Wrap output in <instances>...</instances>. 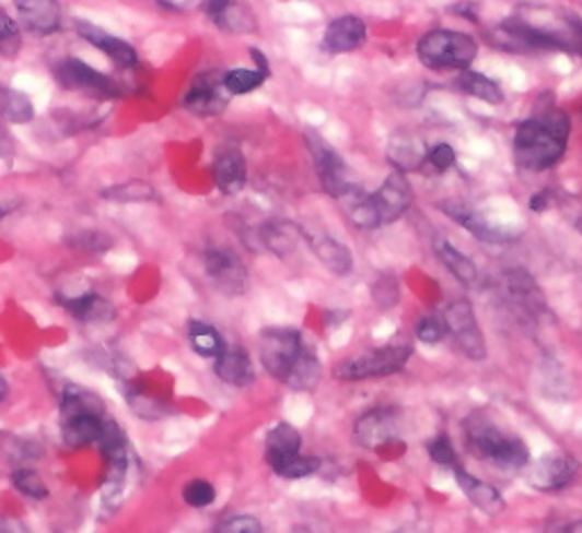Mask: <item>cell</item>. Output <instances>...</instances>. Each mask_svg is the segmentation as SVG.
Segmentation results:
<instances>
[{
  "mask_svg": "<svg viewBox=\"0 0 582 533\" xmlns=\"http://www.w3.org/2000/svg\"><path fill=\"white\" fill-rule=\"evenodd\" d=\"M571 134L567 111L556 105L539 109L535 116L521 121L514 130L512 151L519 168L542 173L556 166L564 153Z\"/></svg>",
  "mask_w": 582,
  "mask_h": 533,
  "instance_id": "cell-1",
  "label": "cell"
},
{
  "mask_svg": "<svg viewBox=\"0 0 582 533\" xmlns=\"http://www.w3.org/2000/svg\"><path fill=\"white\" fill-rule=\"evenodd\" d=\"M259 359L265 370L291 391H314L322 381V364L291 328H269L259 336Z\"/></svg>",
  "mask_w": 582,
  "mask_h": 533,
  "instance_id": "cell-2",
  "label": "cell"
},
{
  "mask_svg": "<svg viewBox=\"0 0 582 533\" xmlns=\"http://www.w3.org/2000/svg\"><path fill=\"white\" fill-rule=\"evenodd\" d=\"M464 436H467V446L474 457L480 461L499 467V470H523L531 461V450L526 442L516 436L501 431L497 425L489 421L485 411H474L472 416L462 423Z\"/></svg>",
  "mask_w": 582,
  "mask_h": 533,
  "instance_id": "cell-3",
  "label": "cell"
},
{
  "mask_svg": "<svg viewBox=\"0 0 582 533\" xmlns=\"http://www.w3.org/2000/svg\"><path fill=\"white\" fill-rule=\"evenodd\" d=\"M60 423L67 448L84 450L98 448L112 418L105 416L103 402L94 393L80 387H69L62 395Z\"/></svg>",
  "mask_w": 582,
  "mask_h": 533,
  "instance_id": "cell-4",
  "label": "cell"
},
{
  "mask_svg": "<svg viewBox=\"0 0 582 533\" xmlns=\"http://www.w3.org/2000/svg\"><path fill=\"white\" fill-rule=\"evenodd\" d=\"M421 64L432 71H464L478 57V42L457 29H430L417 44Z\"/></svg>",
  "mask_w": 582,
  "mask_h": 533,
  "instance_id": "cell-5",
  "label": "cell"
},
{
  "mask_svg": "<svg viewBox=\"0 0 582 533\" xmlns=\"http://www.w3.org/2000/svg\"><path fill=\"white\" fill-rule=\"evenodd\" d=\"M412 359L410 345H385L366 350L353 359H346L335 366V377L339 381H364V379H381L400 372L407 362Z\"/></svg>",
  "mask_w": 582,
  "mask_h": 533,
  "instance_id": "cell-6",
  "label": "cell"
},
{
  "mask_svg": "<svg viewBox=\"0 0 582 533\" xmlns=\"http://www.w3.org/2000/svg\"><path fill=\"white\" fill-rule=\"evenodd\" d=\"M53 73H55V80L60 82L65 88H69V92L86 94L101 100H116V98H124L126 94V88L119 80H114L112 75L90 67L78 57L60 59V62L55 64Z\"/></svg>",
  "mask_w": 582,
  "mask_h": 533,
  "instance_id": "cell-7",
  "label": "cell"
},
{
  "mask_svg": "<svg viewBox=\"0 0 582 533\" xmlns=\"http://www.w3.org/2000/svg\"><path fill=\"white\" fill-rule=\"evenodd\" d=\"M442 320L446 328V336L453 341V345L464 354V357L472 362L487 359V341L469 300L464 298L453 300L444 309Z\"/></svg>",
  "mask_w": 582,
  "mask_h": 533,
  "instance_id": "cell-8",
  "label": "cell"
},
{
  "mask_svg": "<svg viewBox=\"0 0 582 533\" xmlns=\"http://www.w3.org/2000/svg\"><path fill=\"white\" fill-rule=\"evenodd\" d=\"M202 265L214 288L228 298H240L248 284V271L242 259L228 248H208L202 254Z\"/></svg>",
  "mask_w": 582,
  "mask_h": 533,
  "instance_id": "cell-9",
  "label": "cell"
},
{
  "mask_svg": "<svg viewBox=\"0 0 582 533\" xmlns=\"http://www.w3.org/2000/svg\"><path fill=\"white\" fill-rule=\"evenodd\" d=\"M230 94L223 86L221 71H202L198 73L183 96V107L200 118H212L225 111Z\"/></svg>",
  "mask_w": 582,
  "mask_h": 533,
  "instance_id": "cell-10",
  "label": "cell"
},
{
  "mask_svg": "<svg viewBox=\"0 0 582 533\" xmlns=\"http://www.w3.org/2000/svg\"><path fill=\"white\" fill-rule=\"evenodd\" d=\"M526 470V484L539 493H552V490H562L569 486L575 475H578V461L569 454L562 452H552L542 457L539 461L531 463L523 467Z\"/></svg>",
  "mask_w": 582,
  "mask_h": 533,
  "instance_id": "cell-11",
  "label": "cell"
},
{
  "mask_svg": "<svg viewBox=\"0 0 582 533\" xmlns=\"http://www.w3.org/2000/svg\"><path fill=\"white\" fill-rule=\"evenodd\" d=\"M400 429V416L392 406L371 408L356 421L353 438L364 450H381L396 440Z\"/></svg>",
  "mask_w": 582,
  "mask_h": 533,
  "instance_id": "cell-12",
  "label": "cell"
},
{
  "mask_svg": "<svg viewBox=\"0 0 582 533\" xmlns=\"http://www.w3.org/2000/svg\"><path fill=\"white\" fill-rule=\"evenodd\" d=\"M305 141H307L310 155L316 168V177H318V182H322V189L335 198L348 182H351L348 180L346 162L341 159V155L335 151V147L318 134L307 132Z\"/></svg>",
  "mask_w": 582,
  "mask_h": 533,
  "instance_id": "cell-13",
  "label": "cell"
},
{
  "mask_svg": "<svg viewBox=\"0 0 582 533\" xmlns=\"http://www.w3.org/2000/svg\"><path fill=\"white\" fill-rule=\"evenodd\" d=\"M508 303L523 316L537 320L546 311V298L526 269H508L501 277Z\"/></svg>",
  "mask_w": 582,
  "mask_h": 533,
  "instance_id": "cell-14",
  "label": "cell"
},
{
  "mask_svg": "<svg viewBox=\"0 0 582 533\" xmlns=\"http://www.w3.org/2000/svg\"><path fill=\"white\" fill-rule=\"evenodd\" d=\"M73 27H75V33L80 39H84L86 44H92L96 50H101L105 57H109L114 67H119L124 71H132L139 64L137 50L126 39L116 37V35L107 33V29H103L101 25L82 21V19H78L73 23Z\"/></svg>",
  "mask_w": 582,
  "mask_h": 533,
  "instance_id": "cell-15",
  "label": "cell"
},
{
  "mask_svg": "<svg viewBox=\"0 0 582 533\" xmlns=\"http://www.w3.org/2000/svg\"><path fill=\"white\" fill-rule=\"evenodd\" d=\"M440 210L453 218L455 223H459L464 229L472 232L478 241H485V244H491V246H499V244H508V241H514L519 232L516 229H505L497 223L487 221L482 214L474 212L472 206L462 204V202H440Z\"/></svg>",
  "mask_w": 582,
  "mask_h": 533,
  "instance_id": "cell-16",
  "label": "cell"
},
{
  "mask_svg": "<svg viewBox=\"0 0 582 533\" xmlns=\"http://www.w3.org/2000/svg\"><path fill=\"white\" fill-rule=\"evenodd\" d=\"M373 202H375L381 225H392L400 221L407 214V210L412 206V187L410 182H407L405 173L400 170L389 173V177L381 185V189L373 193Z\"/></svg>",
  "mask_w": 582,
  "mask_h": 533,
  "instance_id": "cell-17",
  "label": "cell"
},
{
  "mask_svg": "<svg viewBox=\"0 0 582 533\" xmlns=\"http://www.w3.org/2000/svg\"><path fill=\"white\" fill-rule=\"evenodd\" d=\"M200 8L228 35H251L257 29L253 12L240 0H202Z\"/></svg>",
  "mask_w": 582,
  "mask_h": 533,
  "instance_id": "cell-18",
  "label": "cell"
},
{
  "mask_svg": "<svg viewBox=\"0 0 582 533\" xmlns=\"http://www.w3.org/2000/svg\"><path fill=\"white\" fill-rule=\"evenodd\" d=\"M212 180L217 189L225 196H237L244 191L248 170H246V159L242 155L240 147L225 145L221 151H217L214 162H212Z\"/></svg>",
  "mask_w": 582,
  "mask_h": 533,
  "instance_id": "cell-19",
  "label": "cell"
},
{
  "mask_svg": "<svg viewBox=\"0 0 582 533\" xmlns=\"http://www.w3.org/2000/svg\"><path fill=\"white\" fill-rule=\"evenodd\" d=\"M19 21L33 35L48 37L62 25L60 0H14Z\"/></svg>",
  "mask_w": 582,
  "mask_h": 533,
  "instance_id": "cell-20",
  "label": "cell"
},
{
  "mask_svg": "<svg viewBox=\"0 0 582 533\" xmlns=\"http://www.w3.org/2000/svg\"><path fill=\"white\" fill-rule=\"evenodd\" d=\"M344 218L358 229H375L381 227V218H377V210L373 202V193H366L362 187L348 182L337 196H335Z\"/></svg>",
  "mask_w": 582,
  "mask_h": 533,
  "instance_id": "cell-21",
  "label": "cell"
},
{
  "mask_svg": "<svg viewBox=\"0 0 582 533\" xmlns=\"http://www.w3.org/2000/svg\"><path fill=\"white\" fill-rule=\"evenodd\" d=\"M303 241L310 246L314 257L322 261L333 275L344 277V275H348V273L353 271V254H351V250H348L341 241L333 239L330 234L303 229Z\"/></svg>",
  "mask_w": 582,
  "mask_h": 533,
  "instance_id": "cell-22",
  "label": "cell"
},
{
  "mask_svg": "<svg viewBox=\"0 0 582 533\" xmlns=\"http://www.w3.org/2000/svg\"><path fill=\"white\" fill-rule=\"evenodd\" d=\"M366 44V23L356 14H344L330 21L324 35V48L333 55L353 52Z\"/></svg>",
  "mask_w": 582,
  "mask_h": 533,
  "instance_id": "cell-23",
  "label": "cell"
},
{
  "mask_svg": "<svg viewBox=\"0 0 582 533\" xmlns=\"http://www.w3.org/2000/svg\"><path fill=\"white\" fill-rule=\"evenodd\" d=\"M453 472H455L457 486L462 488L464 495L469 497V501L478 511H482L489 518H497V516H501L505 511V499H503V495L497 488L480 482L478 477H474L472 472L464 470L459 463L453 467Z\"/></svg>",
  "mask_w": 582,
  "mask_h": 533,
  "instance_id": "cell-24",
  "label": "cell"
},
{
  "mask_svg": "<svg viewBox=\"0 0 582 533\" xmlns=\"http://www.w3.org/2000/svg\"><path fill=\"white\" fill-rule=\"evenodd\" d=\"M214 375L230 387L246 389L255 381V368L248 352L240 345H225L214 359Z\"/></svg>",
  "mask_w": 582,
  "mask_h": 533,
  "instance_id": "cell-25",
  "label": "cell"
},
{
  "mask_svg": "<svg viewBox=\"0 0 582 533\" xmlns=\"http://www.w3.org/2000/svg\"><path fill=\"white\" fill-rule=\"evenodd\" d=\"M387 159L394 166V170L400 173L419 170L428 162V145L412 132H396L389 139Z\"/></svg>",
  "mask_w": 582,
  "mask_h": 533,
  "instance_id": "cell-26",
  "label": "cell"
},
{
  "mask_svg": "<svg viewBox=\"0 0 582 533\" xmlns=\"http://www.w3.org/2000/svg\"><path fill=\"white\" fill-rule=\"evenodd\" d=\"M57 303H60L75 320L86 322V324L109 322L114 320V313H116L114 305L96 291H86L82 295H73V298H65V295H60Z\"/></svg>",
  "mask_w": 582,
  "mask_h": 533,
  "instance_id": "cell-27",
  "label": "cell"
},
{
  "mask_svg": "<svg viewBox=\"0 0 582 533\" xmlns=\"http://www.w3.org/2000/svg\"><path fill=\"white\" fill-rule=\"evenodd\" d=\"M303 239V229L296 223L289 221H269L257 229V241L261 248H267L280 259H287L299 248Z\"/></svg>",
  "mask_w": 582,
  "mask_h": 533,
  "instance_id": "cell-28",
  "label": "cell"
},
{
  "mask_svg": "<svg viewBox=\"0 0 582 533\" xmlns=\"http://www.w3.org/2000/svg\"><path fill=\"white\" fill-rule=\"evenodd\" d=\"M434 254L442 261L444 269L464 286H474L478 282V269L476 263L462 254L457 248H453L446 239H436L434 244Z\"/></svg>",
  "mask_w": 582,
  "mask_h": 533,
  "instance_id": "cell-29",
  "label": "cell"
},
{
  "mask_svg": "<svg viewBox=\"0 0 582 533\" xmlns=\"http://www.w3.org/2000/svg\"><path fill=\"white\" fill-rule=\"evenodd\" d=\"M301 446H303L301 431L291 427L289 423H278L265 438V459L271 465L273 461L301 452Z\"/></svg>",
  "mask_w": 582,
  "mask_h": 533,
  "instance_id": "cell-30",
  "label": "cell"
},
{
  "mask_svg": "<svg viewBox=\"0 0 582 533\" xmlns=\"http://www.w3.org/2000/svg\"><path fill=\"white\" fill-rule=\"evenodd\" d=\"M35 118V105L19 88L0 84V121L25 126Z\"/></svg>",
  "mask_w": 582,
  "mask_h": 533,
  "instance_id": "cell-31",
  "label": "cell"
},
{
  "mask_svg": "<svg viewBox=\"0 0 582 533\" xmlns=\"http://www.w3.org/2000/svg\"><path fill=\"white\" fill-rule=\"evenodd\" d=\"M457 88L462 94L467 96H474L487 105H501L503 103V88L497 80H491L482 73H476V71H469L464 69L459 71V78H457Z\"/></svg>",
  "mask_w": 582,
  "mask_h": 533,
  "instance_id": "cell-32",
  "label": "cell"
},
{
  "mask_svg": "<svg viewBox=\"0 0 582 533\" xmlns=\"http://www.w3.org/2000/svg\"><path fill=\"white\" fill-rule=\"evenodd\" d=\"M187 336H189L191 350L202 359H217L219 354L223 352V347H225L219 330L212 328V324H208V322H202V320H191L189 322Z\"/></svg>",
  "mask_w": 582,
  "mask_h": 533,
  "instance_id": "cell-33",
  "label": "cell"
},
{
  "mask_svg": "<svg viewBox=\"0 0 582 533\" xmlns=\"http://www.w3.org/2000/svg\"><path fill=\"white\" fill-rule=\"evenodd\" d=\"M269 80V75L259 69H232L223 73V86L230 96L253 94Z\"/></svg>",
  "mask_w": 582,
  "mask_h": 533,
  "instance_id": "cell-34",
  "label": "cell"
},
{
  "mask_svg": "<svg viewBox=\"0 0 582 533\" xmlns=\"http://www.w3.org/2000/svg\"><path fill=\"white\" fill-rule=\"evenodd\" d=\"M278 477L282 479H303V477H310L314 475V472H318V467H322V461H318L316 457H307V454H289L280 461H273L269 465Z\"/></svg>",
  "mask_w": 582,
  "mask_h": 533,
  "instance_id": "cell-35",
  "label": "cell"
},
{
  "mask_svg": "<svg viewBox=\"0 0 582 533\" xmlns=\"http://www.w3.org/2000/svg\"><path fill=\"white\" fill-rule=\"evenodd\" d=\"M10 482H12V486H14L21 495H25L27 499H39V501H42V499L48 497V486L44 484V479H42L39 472H35L33 467H16V470L12 472Z\"/></svg>",
  "mask_w": 582,
  "mask_h": 533,
  "instance_id": "cell-36",
  "label": "cell"
},
{
  "mask_svg": "<svg viewBox=\"0 0 582 533\" xmlns=\"http://www.w3.org/2000/svg\"><path fill=\"white\" fill-rule=\"evenodd\" d=\"M23 48L21 27L19 23L8 14V10L0 8V57L14 59Z\"/></svg>",
  "mask_w": 582,
  "mask_h": 533,
  "instance_id": "cell-37",
  "label": "cell"
},
{
  "mask_svg": "<svg viewBox=\"0 0 582 533\" xmlns=\"http://www.w3.org/2000/svg\"><path fill=\"white\" fill-rule=\"evenodd\" d=\"M371 300L381 311H389L400 303V286L394 275H381L371 288Z\"/></svg>",
  "mask_w": 582,
  "mask_h": 533,
  "instance_id": "cell-38",
  "label": "cell"
},
{
  "mask_svg": "<svg viewBox=\"0 0 582 533\" xmlns=\"http://www.w3.org/2000/svg\"><path fill=\"white\" fill-rule=\"evenodd\" d=\"M103 198L105 200H112V202H149V200H155V189L143 185V182H128V185H119V187H112L107 191H103Z\"/></svg>",
  "mask_w": 582,
  "mask_h": 533,
  "instance_id": "cell-39",
  "label": "cell"
},
{
  "mask_svg": "<svg viewBox=\"0 0 582 533\" xmlns=\"http://www.w3.org/2000/svg\"><path fill=\"white\" fill-rule=\"evenodd\" d=\"M126 400L130 402L132 411L137 413L139 418H146V421H155V418H162L166 416V404L151 398V395H143L141 391H135V389H126Z\"/></svg>",
  "mask_w": 582,
  "mask_h": 533,
  "instance_id": "cell-40",
  "label": "cell"
},
{
  "mask_svg": "<svg viewBox=\"0 0 582 533\" xmlns=\"http://www.w3.org/2000/svg\"><path fill=\"white\" fill-rule=\"evenodd\" d=\"M183 499L191 509H208L214 505L217 499V488L206 482V479H191L185 488H183Z\"/></svg>",
  "mask_w": 582,
  "mask_h": 533,
  "instance_id": "cell-41",
  "label": "cell"
},
{
  "mask_svg": "<svg viewBox=\"0 0 582 533\" xmlns=\"http://www.w3.org/2000/svg\"><path fill=\"white\" fill-rule=\"evenodd\" d=\"M428 454L430 459L436 463V465H444V467H455L459 461H457V452L453 448V442L449 436H436L428 442Z\"/></svg>",
  "mask_w": 582,
  "mask_h": 533,
  "instance_id": "cell-42",
  "label": "cell"
},
{
  "mask_svg": "<svg viewBox=\"0 0 582 533\" xmlns=\"http://www.w3.org/2000/svg\"><path fill=\"white\" fill-rule=\"evenodd\" d=\"M446 336V328H444V320L442 316L436 318V316H423L417 324V339L426 345H434V343H440L442 339Z\"/></svg>",
  "mask_w": 582,
  "mask_h": 533,
  "instance_id": "cell-43",
  "label": "cell"
},
{
  "mask_svg": "<svg viewBox=\"0 0 582 533\" xmlns=\"http://www.w3.org/2000/svg\"><path fill=\"white\" fill-rule=\"evenodd\" d=\"M455 162H457V155L453 151V145L436 143L428 151V162L426 164H430L434 170L446 173V170H451L455 166Z\"/></svg>",
  "mask_w": 582,
  "mask_h": 533,
  "instance_id": "cell-44",
  "label": "cell"
},
{
  "mask_svg": "<svg viewBox=\"0 0 582 533\" xmlns=\"http://www.w3.org/2000/svg\"><path fill=\"white\" fill-rule=\"evenodd\" d=\"M261 529L265 526L253 516H232L219 524V531L225 533H259Z\"/></svg>",
  "mask_w": 582,
  "mask_h": 533,
  "instance_id": "cell-45",
  "label": "cell"
},
{
  "mask_svg": "<svg viewBox=\"0 0 582 533\" xmlns=\"http://www.w3.org/2000/svg\"><path fill=\"white\" fill-rule=\"evenodd\" d=\"M153 3L166 8V10H176V12H187L198 8L202 0H153Z\"/></svg>",
  "mask_w": 582,
  "mask_h": 533,
  "instance_id": "cell-46",
  "label": "cell"
},
{
  "mask_svg": "<svg viewBox=\"0 0 582 533\" xmlns=\"http://www.w3.org/2000/svg\"><path fill=\"white\" fill-rule=\"evenodd\" d=\"M14 155V141L8 134V130L0 126V159H12Z\"/></svg>",
  "mask_w": 582,
  "mask_h": 533,
  "instance_id": "cell-47",
  "label": "cell"
},
{
  "mask_svg": "<svg viewBox=\"0 0 582 533\" xmlns=\"http://www.w3.org/2000/svg\"><path fill=\"white\" fill-rule=\"evenodd\" d=\"M531 212H546L550 206V191H539L531 198Z\"/></svg>",
  "mask_w": 582,
  "mask_h": 533,
  "instance_id": "cell-48",
  "label": "cell"
},
{
  "mask_svg": "<svg viewBox=\"0 0 582 533\" xmlns=\"http://www.w3.org/2000/svg\"><path fill=\"white\" fill-rule=\"evenodd\" d=\"M251 57L255 59V69H259V71H265L267 75H271V67H269V59L265 57V55H261L257 48H251Z\"/></svg>",
  "mask_w": 582,
  "mask_h": 533,
  "instance_id": "cell-49",
  "label": "cell"
},
{
  "mask_svg": "<svg viewBox=\"0 0 582 533\" xmlns=\"http://www.w3.org/2000/svg\"><path fill=\"white\" fill-rule=\"evenodd\" d=\"M453 12H457L462 16H467L469 21H476V8L472 3H459V5L453 8Z\"/></svg>",
  "mask_w": 582,
  "mask_h": 533,
  "instance_id": "cell-50",
  "label": "cell"
},
{
  "mask_svg": "<svg viewBox=\"0 0 582 533\" xmlns=\"http://www.w3.org/2000/svg\"><path fill=\"white\" fill-rule=\"evenodd\" d=\"M556 529H560V531H582V520H575V522H567V524H558Z\"/></svg>",
  "mask_w": 582,
  "mask_h": 533,
  "instance_id": "cell-51",
  "label": "cell"
},
{
  "mask_svg": "<svg viewBox=\"0 0 582 533\" xmlns=\"http://www.w3.org/2000/svg\"><path fill=\"white\" fill-rule=\"evenodd\" d=\"M5 393H8V383H5V377H3V372H0V402H3Z\"/></svg>",
  "mask_w": 582,
  "mask_h": 533,
  "instance_id": "cell-52",
  "label": "cell"
},
{
  "mask_svg": "<svg viewBox=\"0 0 582 533\" xmlns=\"http://www.w3.org/2000/svg\"><path fill=\"white\" fill-rule=\"evenodd\" d=\"M12 210H14V206H10V204H0V221H3Z\"/></svg>",
  "mask_w": 582,
  "mask_h": 533,
  "instance_id": "cell-53",
  "label": "cell"
}]
</instances>
